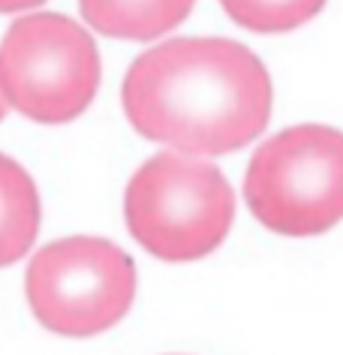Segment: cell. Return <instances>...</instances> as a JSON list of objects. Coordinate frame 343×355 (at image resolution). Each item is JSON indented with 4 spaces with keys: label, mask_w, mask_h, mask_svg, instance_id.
<instances>
[{
    "label": "cell",
    "mask_w": 343,
    "mask_h": 355,
    "mask_svg": "<svg viewBox=\"0 0 343 355\" xmlns=\"http://www.w3.org/2000/svg\"><path fill=\"white\" fill-rule=\"evenodd\" d=\"M121 100L139 136L220 157L262 136L274 87L265 64L241 42L181 37L133 60Z\"/></svg>",
    "instance_id": "1"
},
{
    "label": "cell",
    "mask_w": 343,
    "mask_h": 355,
    "mask_svg": "<svg viewBox=\"0 0 343 355\" xmlns=\"http://www.w3.org/2000/svg\"><path fill=\"white\" fill-rule=\"evenodd\" d=\"M127 229L151 256L193 262L226 241L235 193L214 163L184 150H163L130 178Z\"/></svg>",
    "instance_id": "2"
},
{
    "label": "cell",
    "mask_w": 343,
    "mask_h": 355,
    "mask_svg": "<svg viewBox=\"0 0 343 355\" xmlns=\"http://www.w3.org/2000/svg\"><path fill=\"white\" fill-rule=\"evenodd\" d=\"M244 199L271 232H328L343 220V132L322 123L277 132L253 154Z\"/></svg>",
    "instance_id": "3"
},
{
    "label": "cell",
    "mask_w": 343,
    "mask_h": 355,
    "mask_svg": "<svg viewBox=\"0 0 343 355\" xmlns=\"http://www.w3.org/2000/svg\"><path fill=\"white\" fill-rule=\"evenodd\" d=\"M100 91V51L82 24L58 12L21 15L0 42V94L37 123H69Z\"/></svg>",
    "instance_id": "4"
},
{
    "label": "cell",
    "mask_w": 343,
    "mask_h": 355,
    "mask_svg": "<svg viewBox=\"0 0 343 355\" xmlns=\"http://www.w3.org/2000/svg\"><path fill=\"white\" fill-rule=\"evenodd\" d=\"M24 289L42 328L64 337H94L118 325L133 307L136 265L105 238L73 235L33 256Z\"/></svg>",
    "instance_id": "5"
},
{
    "label": "cell",
    "mask_w": 343,
    "mask_h": 355,
    "mask_svg": "<svg viewBox=\"0 0 343 355\" xmlns=\"http://www.w3.org/2000/svg\"><path fill=\"white\" fill-rule=\"evenodd\" d=\"M196 0H78L94 31L118 40H157L193 12Z\"/></svg>",
    "instance_id": "6"
},
{
    "label": "cell",
    "mask_w": 343,
    "mask_h": 355,
    "mask_svg": "<svg viewBox=\"0 0 343 355\" xmlns=\"http://www.w3.org/2000/svg\"><path fill=\"white\" fill-rule=\"evenodd\" d=\"M39 193L33 178L0 154V268L19 262L33 247L39 232Z\"/></svg>",
    "instance_id": "7"
},
{
    "label": "cell",
    "mask_w": 343,
    "mask_h": 355,
    "mask_svg": "<svg viewBox=\"0 0 343 355\" xmlns=\"http://www.w3.org/2000/svg\"><path fill=\"white\" fill-rule=\"evenodd\" d=\"M235 24L256 33H286L322 12L325 0H220Z\"/></svg>",
    "instance_id": "8"
},
{
    "label": "cell",
    "mask_w": 343,
    "mask_h": 355,
    "mask_svg": "<svg viewBox=\"0 0 343 355\" xmlns=\"http://www.w3.org/2000/svg\"><path fill=\"white\" fill-rule=\"evenodd\" d=\"M46 0H0V12H24L33 6H42Z\"/></svg>",
    "instance_id": "9"
},
{
    "label": "cell",
    "mask_w": 343,
    "mask_h": 355,
    "mask_svg": "<svg viewBox=\"0 0 343 355\" xmlns=\"http://www.w3.org/2000/svg\"><path fill=\"white\" fill-rule=\"evenodd\" d=\"M6 109H10V105H6V100H3V94H0V121L6 118Z\"/></svg>",
    "instance_id": "10"
}]
</instances>
